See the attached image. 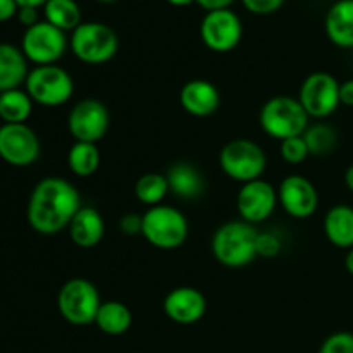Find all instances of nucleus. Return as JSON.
<instances>
[{
    "instance_id": "f257e3e1",
    "label": "nucleus",
    "mask_w": 353,
    "mask_h": 353,
    "mask_svg": "<svg viewBox=\"0 0 353 353\" xmlns=\"http://www.w3.org/2000/svg\"><path fill=\"white\" fill-rule=\"evenodd\" d=\"M81 207V196L72 183L48 176L38 181L31 192L26 217L37 233L52 236L69 228Z\"/></svg>"
},
{
    "instance_id": "f03ea898",
    "label": "nucleus",
    "mask_w": 353,
    "mask_h": 353,
    "mask_svg": "<svg viewBox=\"0 0 353 353\" xmlns=\"http://www.w3.org/2000/svg\"><path fill=\"white\" fill-rule=\"evenodd\" d=\"M259 231L245 221H230L216 230L212 236V254L219 264L238 269L252 264L257 255Z\"/></svg>"
},
{
    "instance_id": "7ed1b4c3",
    "label": "nucleus",
    "mask_w": 353,
    "mask_h": 353,
    "mask_svg": "<svg viewBox=\"0 0 353 353\" xmlns=\"http://www.w3.org/2000/svg\"><path fill=\"white\" fill-rule=\"evenodd\" d=\"M309 114L299 99L278 95L269 99L259 112V124L262 131L274 140L302 137L309 128Z\"/></svg>"
},
{
    "instance_id": "20e7f679",
    "label": "nucleus",
    "mask_w": 353,
    "mask_h": 353,
    "mask_svg": "<svg viewBox=\"0 0 353 353\" xmlns=\"http://www.w3.org/2000/svg\"><path fill=\"white\" fill-rule=\"evenodd\" d=\"M141 236L155 248L176 250L188 238V221L181 210L171 205H154L141 216Z\"/></svg>"
},
{
    "instance_id": "39448f33",
    "label": "nucleus",
    "mask_w": 353,
    "mask_h": 353,
    "mask_svg": "<svg viewBox=\"0 0 353 353\" xmlns=\"http://www.w3.org/2000/svg\"><path fill=\"white\" fill-rule=\"evenodd\" d=\"M69 48L78 61L85 64H105L119 48L116 31L103 23H81L69 38Z\"/></svg>"
},
{
    "instance_id": "423d86ee",
    "label": "nucleus",
    "mask_w": 353,
    "mask_h": 353,
    "mask_svg": "<svg viewBox=\"0 0 353 353\" xmlns=\"http://www.w3.org/2000/svg\"><path fill=\"white\" fill-rule=\"evenodd\" d=\"M100 305H102V300H100L99 290L88 279L72 278L59 290V314L72 326H88L95 323Z\"/></svg>"
},
{
    "instance_id": "0eeeda50",
    "label": "nucleus",
    "mask_w": 353,
    "mask_h": 353,
    "mask_svg": "<svg viewBox=\"0 0 353 353\" xmlns=\"http://www.w3.org/2000/svg\"><path fill=\"white\" fill-rule=\"evenodd\" d=\"M219 165L228 178L245 183L261 179L264 174L268 157L259 143L245 138L228 141L219 154Z\"/></svg>"
},
{
    "instance_id": "6e6552de",
    "label": "nucleus",
    "mask_w": 353,
    "mask_h": 353,
    "mask_svg": "<svg viewBox=\"0 0 353 353\" xmlns=\"http://www.w3.org/2000/svg\"><path fill=\"white\" fill-rule=\"evenodd\" d=\"M24 85L31 100L43 107L62 105L74 93L71 74L57 64L37 65L30 71Z\"/></svg>"
},
{
    "instance_id": "1a4fd4ad",
    "label": "nucleus",
    "mask_w": 353,
    "mask_h": 353,
    "mask_svg": "<svg viewBox=\"0 0 353 353\" xmlns=\"http://www.w3.org/2000/svg\"><path fill=\"white\" fill-rule=\"evenodd\" d=\"M299 100L309 117L326 119L338 110L340 103V81L330 72H312L303 79Z\"/></svg>"
},
{
    "instance_id": "9d476101",
    "label": "nucleus",
    "mask_w": 353,
    "mask_h": 353,
    "mask_svg": "<svg viewBox=\"0 0 353 353\" xmlns=\"http://www.w3.org/2000/svg\"><path fill=\"white\" fill-rule=\"evenodd\" d=\"M68 43L64 31L52 26L47 21H38L34 26L26 28L24 31L21 50L33 64L50 65L64 55Z\"/></svg>"
},
{
    "instance_id": "9b49d317",
    "label": "nucleus",
    "mask_w": 353,
    "mask_h": 353,
    "mask_svg": "<svg viewBox=\"0 0 353 353\" xmlns=\"http://www.w3.org/2000/svg\"><path fill=\"white\" fill-rule=\"evenodd\" d=\"M243 37V24L231 9L210 10L200 23V38L209 50L226 54L238 47Z\"/></svg>"
},
{
    "instance_id": "f8f14e48",
    "label": "nucleus",
    "mask_w": 353,
    "mask_h": 353,
    "mask_svg": "<svg viewBox=\"0 0 353 353\" xmlns=\"http://www.w3.org/2000/svg\"><path fill=\"white\" fill-rule=\"evenodd\" d=\"M109 126V109L95 99H85L78 102L68 116V130L76 141L97 143L105 137Z\"/></svg>"
},
{
    "instance_id": "ddd939ff",
    "label": "nucleus",
    "mask_w": 353,
    "mask_h": 353,
    "mask_svg": "<svg viewBox=\"0 0 353 353\" xmlns=\"http://www.w3.org/2000/svg\"><path fill=\"white\" fill-rule=\"evenodd\" d=\"M38 134L24 124H6L0 126V159L14 168H28L40 157Z\"/></svg>"
},
{
    "instance_id": "4468645a",
    "label": "nucleus",
    "mask_w": 353,
    "mask_h": 353,
    "mask_svg": "<svg viewBox=\"0 0 353 353\" xmlns=\"http://www.w3.org/2000/svg\"><path fill=\"white\" fill-rule=\"evenodd\" d=\"M278 205V190L264 179H255L241 185L236 196L238 214L248 224L264 223Z\"/></svg>"
},
{
    "instance_id": "2eb2a0df",
    "label": "nucleus",
    "mask_w": 353,
    "mask_h": 353,
    "mask_svg": "<svg viewBox=\"0 0 353 353\" xmlns=\"http://www.w3.org/2000/svg\"><path fill=\"white\" fill-rule=\"evenodd\" d=\"M278 202L288 216L307 219L319 205V193L314 183L302 174L286 176L278 188Z\"/></svg>"
},
{
    "instance_id": "dca6fc26",
    "label": "nucleus",
    "mask_w": 353,
    "mask_h": 353,
    "mask_svg": "<svg viewBox=\"0 0 353 353\" xmlns=\"http://www.w3.org/2000/svg\"><path fill=\"white\" fill-rule=\"evenodd\" d=\"M162 309L172 323L190 326L199 323L205 316L207 299L200 290L193 286H178L165 295Z\"/></svg>"
},
{
    "instance_id": "f3484780",
    "label": "nucleus",
    "mask_w": 353,
    "mask_h": 353,
    "mask_svg": "<svg viewBox=\"0 0 353 353\" xmlns=\"http://www.w3.org/2000/svg\"><path fill=\"white\" fill-rule=\"evenodd\" d=\"M179 103L190 116L209 117L219 109L221 93L207 79H190L179 92Z\"/></svg>"
},
{
    "instance_id": "a211bd4d",
    "label": "nucleus",
    "mask_w": 353,
    "mask_h": 353,
    "mask_svg": "<svg viewBox=\"0 0 353 353\" xmlns=\"http://www.w3.org/2000/svg\"><path fill=\"white\" fill-rule=\"evenodd\" d=\"M69 236L72 243L79 248H93L102 241L105 233V224L103 217L95 207H85L76 212L69 224Z\"/></svg>"
},
{
    "instance_id": "6ab92c4d",
    "label": "nucleus",
    "mask_w": 353,
    "mask_h": 353,
    "mask_svg": "<svg viewBox=\"0 0 353 353\" xmlns=\"http://www.w3.org/2000/svg\"><path fill=\"white\" fill-rule=\"evenodd\" d=\"M324 30L331 43L353 48V0H338L327 10Z\"/></svg>"
},
{
    "instance_id": "aec40b11",
    "label": "nucleus",
    "mask_w": 353,
    "mask_h": 353,
    "mask_svg": "<svg viewBox=\"0 0 353 353\" xmlns=\"http://www.w3.org/2000/svg\"><path fill=\"white\" fill-rule=\"evenodd\" d=\"M169 192L174 193L178 199L195 200L202 196L205 190V181L199 169L190 162H176L169 168L168 174Z\"/></svg>"
},
{
    "instance_id": "412c9836",
    "label": "nucleus",
    "mask_w": 353,
    "mask_h": 353,
    "mask_svg": "<svg viewBox=\"0 0 353 353\" xmlns=\"http://www.w3.org/2000/svg\"><path fill=\"white\" fill-rule=\"evenodd\" d=\"M28 74L30 69L23 50L12 43H0V93L19 88Z\"/></svg>"
},
{
    "instance_id": "4be33fe9",
    "label": "nucleus",
    "mask_w": 353,
    "mask_h": 353,
    "mask_svg": "<svg viewBox=\"0 0 353 353\" xmlns=\"http://www.w3.org/2000/svg\"><path fill=\"white\" fill-rule=\"evenodd\" d=\"M324 234L334 247L350 250L353 248V207L338 203L327 210L324 217Z\"/></svg>"
},
{
    "instance_id": "5701e85b",
    "label": "nucleus",
    "mask_w": 353,
    "mask_h": 353,
    "mask_svg": "<svg viewBox=\"0 0 353 353\" xmlns=\"http://www.w3.org/2000/svg\"><path fill=\"white\" fill-rule=\"evenodd\" d=\"M95 324L103 334L121 336V334L130 331L131 324H133V314L123 302L109 300V302H102V305H100L95 317Z\"/></svg>"
},
{
    "instance_id": "b1692460",
    "label": "nucleus",
    "mask_w": 353,
    "mask_h": 353,
    "mask_svg": "<svg viewBox=\"0 0 353 353\" xmlns=\"http://www.w3.org/2000/svg\"><path fill=\"white\" fill-rule=\"evenodd\" d=\"M33 100L26 90L14 88L0 93V119L6 124H24L33 112Z\"/></svg>"
},
{
    "instance_id": "393cba45",
    "label": "nucleus",
    "mask_w": 353,
    "mask_h": 353,
    "mask_svg": "<svg viewBox=\"0 0 353 353\" xmlns=\"http://www.w3.org/2000/svg\"><path fill=\"white\" fill-rule=\"evenodd\" d=\"M43 16L47 23L59 28L64 33L74 31L81 21V9L76 0H48L43 6Z\"/></svg>"
},
{
    "instance_id": "a878e982",
    "label": "nucleus",
    "mask_w": 353,
    "mask_h": 353,
    "mask_svg": "<svg viewBox=\"0 0 353 353\" xmlns=\"http://www.w3.org/2000/svg\"><path fill=\"white\" fill-rule=\"evenodd\" d=\"M68 165L72 174L79 178H88L95 174L100 165V152L97 143L74 141V145L68 152Z\"/></svg>"
},
{
    "instance_id": "bb28decb",
    "label": "nucleus",
    "mask_w": 353,
    "mask_h": 353,
    "mask_svg": "<svg viewBox=\"0 0 353 353\" xmlns=\"http://www.w3.org/2000/svg\"><path fill=\"white\" fill-rule=\"evenodd\" d=\"M168 193V178L161 172H147V174L140 176L134 183V196L138 199V202L148 207L161 205Z\"/></svg>"
},
{
    "instance_id": "cd10ccee",
    "label": "nucleus",
    "mask_w": 353,
    "mask_h": 353,
    "mask_svg": "<svg viewBox=\"0 0 353 353\" xmlns=\"http://www.w3.org/2000/svg\"><path fill=\"white\" fill-rule=\"evenodd\" d=\"M302 137L305 140L307 148H309V154L319 155V157L331 154L336 148L338 143V134L334 131V128L324 123H317L314 126H309Z\"/></svg>"
},
{
    "instance_id": "c85d7f7f",
    "label": "nucleus",
    "mask_w": 353,
    "mask_h": 353,
    "mask_svg": "<svg viewBox=\"0 0 353 353\" xmlns=\"http://www.w3.org/2000/svg\"><path fill=\"white\" fill-rule=\"evenodd\" d=\"M279 152H281L283 161L293 165L302 164V162L310 155L303 137H295V138H288V140H283L281 147H279Z\"/></svg>"
},
{
    "instance_id": "c756f323",
    "label": "nucleus",
    "mask_w": 353,
    "mask_h": 353,
    "mask_svg": "<svg viewBox=\"0 0 353 353\" xmlns=\"http://www.w3.org/2000/svg\"><path fill=\"white\" fill-rule=\"evenodd\" d=\"M319 353H353V333L338 331L324 340Z\"/></svg>"
},
{
    "instance_id": "7c9ffc66",
    "label": "nucleus",
    "mask_w": 353,
    "mask_h": 353,
    "mask_svg": "<svg viewBox=\"0 0 353 353\" xmlns=\"http://www.w3.org/2000/svg\"><path fill=\"white\" fill-rule=\"evenodd\" d=\"M283 241L281 238L276 233H271V231H265V233H259L257 238V255L264 259L276 257V255L281 252Z\"/></svg>"
},
{
    "instance_id": "2f4dec72",
    "label": "nucleus",
    "mask_w": 353,
    "mask_h": 353,
    "mask_svg": "<svg viewBox=\"0 0 353 353\" xmlns=\"http://www.w3.org/2000/svg\"><path fill=\"white\" fill-rule=\"evenodd\" d=\"M286 0H241L245 9L257 16H268V14L276 12L283 7Z\"/></svg>"
},
{
    "instance_id": "473e14b6",
    "label": "nucleus",
    "mask_w": 353,
    "mask_h": 353,
    "mask_svg": "<svg viewBox=\"0 0 353 353\" xmlns=\"http://www.w3.org/2000/svg\"><path fill=\"white\" fill-rule=\"evenodd\" d=\"M141 224L143 219L138 214H124L119 219V230L128 236H134V234H141Z\"/></svg>"
},
{
    "instance_id": "72a5a7b5",
    "label": "nucleus",
    "mask_w": 353,
    "mask_h": 353,
    "mask_svg": "<svg viewBox=\"0 0 353 353\" xmlns=\"http://www.w3.org/2000/svg\"><path fill=\"white\" fill-rule=\"evenodd\" d=\"M17 19L23 26L31 28L38 23V9H33V7H19L17 10Z\"/></svg>"
},
{
    "instance_id": "f704fd0d",
    "label": "nucleus",
    "mask_w": 353,
    "mask_h": 353,
    "mask_svg": "<svg viewBox=\"0 0 353 353\" xmlns=\"http://www.w3.org/2000/svg\"><path fill=\"white\" fill-rule=\"evenodd\" d=\"M19 6L16 0H0V23H7L17 16Z\"/></svg>"
},
{
    "instance_id": "c9c22d12",
    "label": "nucleus",
    "mask_w": 353,
    "mask_h": 353,
    "mask_svg": "<svg viewBox=\"0 0 353 353\" xmlns=\"http://www.w3.org/2000/svg\"><path fill=\"white\" fill-rule=\"evenodd\" d=\"M340 103L345 107H353V79L340 83Z\"/></svg>"
},
{
    "instance_id": "e433bc0d",
    "label": "nucleus",
    "mask_w": 353,
    "mask_h": 353,
    "mask_svg": "<svg viewBox=\"0 0 353 353\" xmlns=\"http://www.w3.org/2000/svg\"><path fill=\"white\" fill-rule=\"evenodd\" d=\"M203 10L210 12V10H219V9H230L231 3L234 0H195Z\"/></svg>"
},
{
    "instance_id": "4c0bfd02",
    "label": "nucleus",
    "mask_w": 353,
    "mask_h": 353,
    "mask_svg": "<svg viewBox=\"0 0 353 353\" xmlns=\"http://www.w3.org/2000/svg\"><path fill=\"white\" fill-rule=\"evenodd\" d=\"M47 2L48 0H16V3L19 7H33V9H40Z\"/></svg>"
},
{
    "instance_id": "58836bf2",
    "label": "nucleus",
    "mask_w": 353,
    "mask_h": 353,
    "mask_svg": "<svg viewBox=\"0 0 353 353\" xmlns=\"http://www.w3.org/2000/svg\"><path fill=\"white\" fill-rule=\"evenodd\" d=\"M343 179H345V185H347V188L353 193V164L348 165V168H347Z\"/></svg>"
},
{
    "instance_id": "ea45409f",
    "label": "nucleus",
    "mask_w": 353,
    "mask_h": 353,
    "mask_svg": "<svg viewBox=\"0 0 353 353\" xmlns=\"http://www.w3.org/2000/svg\"><path fill=\"white\" fill-rule=\"evenodd\" d=\"M345 269L348 271V274L353 276V248L347 252V257H345Z\"/></svg>"
},
{
    "instance_id": "a19ab883",
    "label": "nucleus",
    "mask_w": 353,
    "mask_h": 353,
    "mask_svg": "<svg viewBox=\"0 0 353 353\" xmlns=\"http://www.w3.org/2000/svg\"><path fill=\"white\" fill-rule=\"evenodd\" d=\"M165 2H169L171 6H174V7H186V6H190V3L195 2V0H165Z\"/></svg>"
},
{
    "instance_id": "79ce46f5",
    "label": "nucleus",
    "mask_w": 353,
    "mask_h": 353,
    "mask_svg": "<svg viewBox=\"0 0 353 353\" xmlns=\"http://www.w3.org/2000/svg\"><path fill=\"white\" fill-rule=\"evenodd\" d=\"M99 2H102V3H110V2H116V0H99Z\"/></svg>"
}]
</instances>
